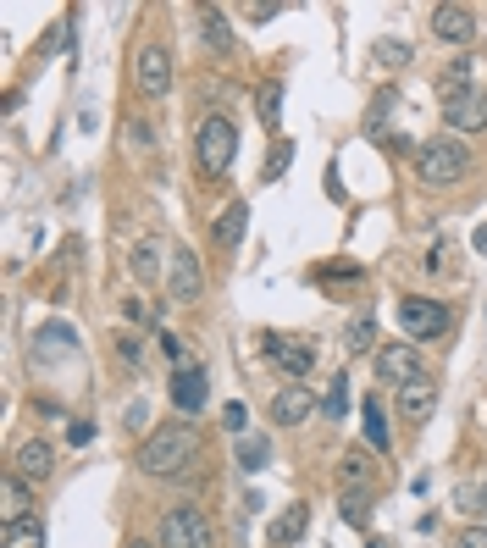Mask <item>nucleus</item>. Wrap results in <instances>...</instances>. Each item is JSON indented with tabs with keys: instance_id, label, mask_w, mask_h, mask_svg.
<instances>
[{
	"instance_id": "obj_1",
	"label": "nucleus",
	"mask_w": 487,
	"mask_h": 548,
	"mask_svg": "<svg viewBox=\"0 0 487 548\" xmlns=\"http://www.w3.org/2000/svg\"><path fill=\"white\" fill-rule=\"evenodd\" d=\"M194 454H200V438H194L189 421H167L161 432H150L139 449V471L144 477H178V471H189Z\"/></svg>"
},
{
	"instance_id": "obj_2",
	"label": "nucleus",
	"mask_w": 487,
	"mask_h": 548,
	"mask_svg": "<svg viewBox=\"0 0 487 548\" xmlns=\"http://www.w3.org/2000/svg\"><path fill=\"white\" fill-rule=\"evenodd\" d=\"M416 172L432 189H449V183H460L471 172V150L460 139H427V144H416Z\"/></svg>"
},
{
	"instance_id": "obj_3",
	"label": "nucleus",
	"mask_w": 487,
	"mask_h": 548,
	"mask_svg": "<svg viewBox=\"0 0 487 548\" xmlns=\"http://www.w3.org/2000/svg\"><path fill=\"white\" fill-rule=\"evenodd\" d=\"M161 548H216V532H211V515L200 504H172L161 515Z\"/></svg>"
},
{
	"instance_id": "obj_4",
	"label": "nucleus",
	"mask_w": 487,
	"mask_h": 548,
	"mask_svg": "<svg viewBox=\"0 0 487 548\" xmlns=\"http://www.w3.org/2000/svg\"><path fill=\"white\" fill-rule=\"evenodd\" d=\"M194 155H200V167L211 172V178H222L238 155V128L227 117H205L200 133H194Z\"/></svg>"
},
{
	"instance_id": "obj_5",
	"label": "nucleus",
	"mask_w": 487,
	"mask_h": 548,
	"mask_svg": "<svg viewBox=\"0 0 487 548\" xmlns=\"http://www.w3.org/2000/svg\"><path fill=\"white\" fill-rule=\"evenodd\" d=\"M449 305H438V299H399V327L410 333V344H432V338L449 333Z\"/></svg>"
},
{
	"instance_id": "obj_6",
	"label": "nucleus",
	"mask_w": 487,
	"mask_h": 548,
	"mask_svg": "<svg viewBox=\"0 0 487 548\" xmlns=\"http://www.w3.org/2000/svg\"><path fill=\"white\" fill-rule=\"evenodd\" d=\"M200 288H205V277H200L194 250H189V244H172V255H167V294L178 299V305H194Z\"/></svg>"
},
{
	"instance_id": "obj_7",
	"label": "nucleus",
	"mask_w": 487,
	"mask_h": 548,
	"mask_svg": "<svg viewBox=\"0 0 487 548\" xmlns=\"http://www.w3.org/2000/svg\"><path fill=\"white\" fill-rule=\"evenodd\" d=\"M377 377L393 382V394H399L404 382L427 377V366H421V349H416V344H382V349H377Z\"/></svg>"
},
{
	"instance_id": "obj_8",
	"label": "nucleus",
	"mask_w": 487,
	"mask_h": 548,
	"mask_svg": "<svg viewBox=\"0 0 487 548\" xmlns=\"http://www.w3.org/2000/svg\"><path fill=\"white\" fill-rule=\"evenodd\" d=\"M261 349H266V360H272L283 377H310V366H316V349L299 344V338H288V333H266Z\"/></svg>"
},
{
	"instance_id": "obj_9",
	"label": "nucleus",
	"mask_w": 487,
	"mask_h": 548,
	"mask_svg": "<svg viewBox=\"0 0 487 548\" xmlns=\"http://www.w3.org/2000/svg\"><path fill=\"white\" fill-rule=\"evenodd\" d=\"M133 84H139V95H150V100H161L172 89V56L161 45H150V50H139V72H133Z\"/></svg>"
},
{
	"instance_id": "obj_10",
	"label": "nucleus",
	"mask_w": 487,
	"mask_h": 548,
	"mask_svg": "<svg viewBox=\"0 0 487 548\" xmlns=\"http://www.w3.org/2000/svg\"><path fill=\"white\" fill-rule=\"evenodd\" d=\"M393 399H399V416H404V421H427V416H432V405H438V377L427 371V377L404 382V388H399Z\"/></svg>"
},
{
	"instance_id": "obj_11",
	"label": "nucleus",
	"mask_w": 487,
	"mask_h": 548,
	"mask_svg": "<svg viewBox=\"0 0 487 548\" xmlns=\"http://www.w3.org/2000/svg\"><path fill=\"white\" fill-rule=\"evenodd\" d=\"M443 122H449L454 133H476V128H487V89H471V95L449 100V106H443Z\"/></svg>"
},
{
	"instance_id": "obj_12",
	"label": "nucleus",
	"mask_w": 487,
	"mask_h": 548,
	"mask_svg": "<svg viewBox=\"0 0 487 548\" xmlns=\"http://www.w3.org/2000/svg\"><path fill=\"white\" fill-rule=\"evenodd\" d=\"M50 471H56V449H50L45 438L23 443V449L12 454V477H23V482H45Z\"/></svg>"
},
{
	"instance_id": "obj_13",
	"label": "nucleus",
	"mask_w": 487,
	"mask_h": 548,
	"mask_svg": "<svg viewBox=\"0 0 487 548\" xmlns=\"http://www.w3.org/2000/svg\"><path fill=\"white\" fill-rule=\"evenodd\" d=\"M432 34L449 39V45H471L476 39V12L471 6H438V12H432Z\"/></svg>"
},
{
	"instance_id": "obj_14",
	"label": "nucleus",
	"mask_w": 487,
	"mask_h": 548,
	"mask_svg": "<svg viewBox=\"0 0 487 548\" xmlns=\"http://www.w3.org/2000/svg\"><path fill=\"white\" fill-rule=\"evenodd\" d=\"M205 394H211V382H205V371H200V366H183V371H172V410L194 416V410L205 405Z\"/></svg>"
},
{
	"instance_id": "obj_15",
	"label": "nucleus",
	"mask_w": 487,
	"mask_h": 548,
	"mask_svg": "<svg viewBox=\"0 0 487 548\" xmlns=\"http://www.w3.org/2000/svg\"><path fill=\"white\" fill-rule=\"evenodd\" d=\"M316 416V394H310L305 382H294V388H283V394L272 399V421H283V427H299V421Z\"/></svg>"
},
{
	"instance_id": "obj_16",
	"label": "nucleus",
	"mask_w": 487,
	"mask_h": 548,
	"mask_svg": "<svg viewBox=\"0 0 487 548\" xmlns=\"http://www.w3.org/2000/svg\"><path fill=\"white\" fill-rule=\"evenodd\" d=\"M305 532H310V504H288V510L277 515L272 526H266V543H272V548H288V543H299Z\"/></svg>"
},
{
	"instance_id": "obj_17",
	"label": "nucleus",
	"mask_w": 487,
	"mask_h": 548,
	"mask_svg": "<svg viewBox=\"0 0 487 548\" xmlns=\"http://www.w3.org/2000/svg\"><path fill=\"white\" fill-rule=\"evenodd\" d=\"M244 222H250V205L244 200H227L222 205V216H216V244H222V250H238V244H244Z\"/></svg>"
},
{
	"instance_id": "obj_18",
	"label": "nucleus",
	"mask_w": 487,
	"mask_h": 548,
	"mask_svg": "<svg viewBox=\"0 0 487 548\" xmlns=\"http://www.w3.org/2000/svg\"><path fill=\"white\" fill-rule=\"evenodd\" d=\"M471 67H476V61H471V56H460V61H449V67L438 72V100H443V106L476 89V84H471Z\"/></svg>"
},
{
	"instance_id": "obj_19",
	"label": "nucleus",
	"mask_w": 487,
	"mask_h": 548,
	"mask_svg": "<svg viewBox=\"0 0 487 548\" xmlns=\"http://www.w3.org/2000/svg\"><path fill=\"white\" fill-rule=\"evenodd\" d=\"M0 548H45V526L28 515V521H6L0 526Z\"/></svg>"
},
{
	"instance_id": "obj_20",
	"label": "nucleus",
	"mask_w": 487,
	"mask_h": 548,
	"mask_svg": "<svg viewBox=\"0 0 487 548\" xmlns=\"http://www.w3.org/2000/svg\"><path fill=\"white\" fill-rule=\"evenodd\" d=\"M128 266H133V277H139V283H155V277H161V244L139 239V244H133V255H128Z\"/></svg>"
},
{
	"instance_id": "obj_21",
	"label": "nucleus",
	"mask_w": 487,
	"mask_h": 548,
	"mask_svg": "<svg viewBox=\"0 0 487 548\" xmlns=\"http://www.w3.org/2000/svg\"><path fill=\"white\" fill-rule=\"evenodd\" d=\"M338 515H344L349 526H371V493H366V488H344V499H338Z\"/></svg>"
},
{
	"instance_id": "obj_22",
	"label": "nucleus",
	"mask_w": 487,
	"mask_h": 548,
	"mask_svg": "<svg viewBox=\"0 0 487 548\" xmlns=\"http://www.w3.org/2000/svg\"><path fill=\"white\" fill-rule=\"evenodd\" d=\"M338 482H344V488H366V482H371V460L360 449H349L344 460H338Z\"/></svg>"
},
{
	"instance_id": "obj_23",
	"label": "nucleus",
	"mask_w": 487,
	"mask_h": 548,
	"mask_svg": "<svg viewBox=\"0 0 487 548\" xmlns=\"http://www.w3.org/2000/svg\"><path fill=\"white\" fill-rule=\"evenodd\" d=\"M0 493H6V521H28V482L23 477H6V482H0Z\"/></svg>"
},
{
	"instance_id": "obj_24",
	"label": "nucleus",
	"mask_w": 487,
	"mask_h": 548,
	"mask_svg": "<svg viewBox=\"0 0 487 548\" xmlns=\"http://www.w3.org/2000/svg\"><path fill=\"white\" fill-rule=\"evenodd\" d=\"M266 460H272V443H266V438H250V432H244V438H238V465H244V471H261Z\"/></svg>"
},
{
	"instance_id": "obj_25",
	"label": "nucleus",
	"mask_w": 487,
	"mask_h": 548,
	"mask_svg": "<svg viewBox=\"0 0 487 548\" xmlns=\"http://www.w3.org/2000/svg\"><path fill=\"white\" fill-rule=\"evenodd\" d=\"M344 410H349V371L333 377V388H327V399H321V416L327 421H344Z\"/></svg>"
},
{
	"instance_id": "obj_26",
	"label": "nucleus",
	"mask_w": 487,
	"mask_h": 548,
	"mask_svg": "<svg viewBox=\"0 0 487 548\" xmlns=\"http://www.w3.org/2000/svg\"><path fill=\"white\" fill-rule=\"evenodd\" d=\"M399 106V95H393V89H382L377 100H371V111H366V133L371 139H382V128H388V111Z\"/></svg>"
},
{
	"instance_id": "obj_27",
	"label": "nucleus",
	"mask_w": 487,
	"mask_h": 548,
	"mask_svg": "<svg viewBox=\"0 0 487 548\" xmlns=\"http://www.w3.org/2000/svg\"><path fill=\"white\" fill-rule=\"evenodd\" d=\"M454 510H465V515H487V493H482V482H460V488H454Z\"/></svg>"
},
{
	"instance_id": "obj_28",
	"label": "nucleus",
	"mask_w": 487,
	"mask_h": 548,
	"mask_svg": "<svg viewBox=\"0 0 487 548\" xmlns=\"http://www.w3.org/2000/svg\"><path fill=\"white\" fill-rule=\"evenodd\" d=\"M366 438H371V449H393L388 421H382V405H377V399H366Z\"/></svg>"
},
{
	"instance_id": "obj_29",
	"label": "nucleus",
	"mask_w": 487,
	"mask_h": 548,
	"mask_svg": "<svg viewBox=\"0 0 487 548\" xmlns=\"http://www.w3.org/2000/svg\"><path fill=\"white\" fill-rule=\"evenodd\" d=\"M200 34H205V45H211V50H227V45H233V28H227L222 12H205V28H200Z\"/></svg>"
},
{
	"instance_id": "obj_30",
	"label": "nucleus",
	"mask_w": 487,
	"mask_h": 548,
	"mask_svg": "<svg viewBox=\"0 0 487 548\" xmlns=\"http://www.w3.org/2000/svg\"><path fill=\"white\" fill-rule=\"evenodd\" d=\"M288 161H294V144L277 139V144H272V161H266V172H261V183H277V178L288 172Z\"/></svg>"
},
{
	"instance_id": "obj_31",
	"label": "nucleus",
	"mask_w": 487,
	"mask_h": 548,
	"mask_svg": "<svg viewBox=\"0 0 487 548\" xmlns=\"http://www.w3.org/2000/svg\"><path fill=\"white\" fill-rule=\"evenodd\" d=\"M255 106H261V122H266V128H277V117H283V111H277V106H283V84H266Z\"/></svg>"
},
{
	"instance_id": "obj_32",
	"label": "nucleus",
	"mask_w": 487,
	"mask_h": 548,
	"mask_svg": "<svg viewBox=\"0 0 487 548\" xmlns=\"http://www.w3.org/2000/svg\"><path fill=\"white\" fill-rule=\"evenodd\" d=\"M371 344H377V327H371V322H355V333H344V349H349V355H366Z\"/></svg>"
},
{
	"instance_id": "obj_33",
	"label": "nucleus",
	"mask_w": 487,
	"mask_h": 548,
	"mask_svg": "<svg viewBox=\"0 0 487 548\" xmlns=\"http://www.w3.org/2000/svg\"><path fill=\"white\" fill-rule=\"evenodd\" d=\"M161 349H167L172 366H183V360H189V349H183V338H178V333H161Z\"/></svg>"
},
{
	"instance_id": "obj_34",
	"label": "nucleus",
	"mask_w": 487,
	"mask_h": 548,
	"mask_svg": "<svg viewBox=\"0 0 487 548\" xmlns=\"http://www.w3.org/2000/svg\"><path fill=\"white\" fill-rule=\"evenodd\" d=\"M454 548H487V526H465V532L454 537Z\"/></svg>"
},
{
	"instance_id": "obj_35",
	"label": "nucleus",
	"mask_w": 487,
	"mask_h": 548,
	"mask_svg": "<svg viewBox=\"0 0 487 548\" xmlns=\"http://www.w3.org/2000/svg\"><path fill=\"white\" fill-rule=\"evenodd\" d=\"M222 427H227V432H238V438H244V405H227V410H222Z\"/></svg>"
},
{
	"instance_id": "obj_36",
	"label": "nucleus",
	"mask_w": 487,
	"mask_h": 548,
	"mask_svg": "<svg viewBox=\"0 0 487 548\" xmlns=\"http://www.w3.org/2000/svg\"><path fill=\"white\" fill-rule=\"evenodd\" d=\"M117 355H122V360H139V338H133V333H117Z\"/></svg>"
},
{
	"instance_id": "obj_37",
	"label": "nucleus",
	"mask_w": 487,
	"mask_h": 548,
	"mask_svg": "<svg viewBox=\"0 0 487 548\" xmlns=\"http://www.w3.org/2000/svg\"><path fill=\"white\" fill-rule=\"evenodd\" d=\"M67 438H72V443H78V449H84V443H89V438H95V427H89V421H72V427H67Z\"/></svg>"
},
{
	"instance_id": "obj_38",
	"label": "nucleus",
	"mask_w": 487,
	"mask_h": 548,
	"mask_svg": "<svg viewBox=\"0 0 487 548\" xmlns=\"http://www.w3.org/2000/svg\"><path fill=\"white\" fill-rule=\"evenodd\" d=\"M377 61H410V45H377Z\"/></svg>"
},
{
	"instance_id": "obj_39",
	"label": "nucleus",
	"mask_w": 487,
	"mask_h": 548,
	"mask_svg": "<svg viewBox=\"0 0 487 548\" xmlns=\"http://www.w3.org/2000/svg\"><path fill=\"white\" fill-rule=\"evenodd\" d=\"M371 548H393V543H382V537H371Z\"/></svg>"
},
{
	"instance_id": "obj_40",
	"label": "nucleus",
	"mask_w": 487,
	"mask_h": 548,
	"mask_svg": "<svg viewBox=\"0 0 487 548\" xmlns=\"http://www.w3.org/2000/svg\"><path fill=\"white\" fill-rule=\"evenodd\" d=\"M128 548H155V543H128Z\"/></svg>"
},
{
	"instance_id": "obj_41",
	"label": "nucleus",
	"mask_w": 487,
	"mask_h": 548,
	"mask_svg": "<svg viewBox=\"0 0 487 548\" xmlns=\"http://www.w3.org/2000/svg\"><path fill=\"white\" fill-rule=\"evenodd\" d=\"M482 493H487V477H482Z\"/></svg>"
}]
</instances>
